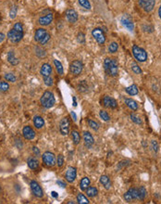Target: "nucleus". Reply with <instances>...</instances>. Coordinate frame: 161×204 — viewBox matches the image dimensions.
I'll use <instances>...</instances> for the list:
<instances>
[{
  "label": "nucleus",
  "instance_id": "obj_21",
  "mask_svg": "<svg viewBox=\"0 0 161 204\" xmlns=\"http://www.w3.org/2000/svg\"><path fill=\"white\" fill-rule=\"evenodd\" d=\"M99 182H100V184L103 185V186H104L106 190L110 189L112 184H111V181H110L109 177L107 176V175H101L100 178H99Z\"/></svg>",
  "mask_w": 161,
  "mask_h": 204
},
{
  "label": "nucleus",
  "instance_id": "obj_3",
  "mask_svg": "<svg viewBox=\"0 0 161 204\" xmlns=\"http://www.w3.org/2000/svg\"><path fill=\"white\" fill-rule=\"evenodd\" d=\"M132 54L137 61L144 62L147 61V58H148L147 52L143 47H140L137 45H134L132 46Z\"/></svg>",
  "mask_w": 161,
  "mask_h": 204
},
{
  "label": "nucleus",
  "instance_id": "obj_49",
  "mask_svg": "<svg viewBox=\"0 0 161 204\" xmlns=\"http://www.w3.org/2000/svg\"><path fill=\"white\" fill-rule=\"evenodd\" d=\"M57 184H58L59 186H60L61 187H63V188L67 186L66 183H65V182H63V181H61V180H58V181H57Z\"/></svg>",
  "mask_w": 161,
  "mask_h": 204
},
{
  "label": "nucleus",
  "instance_id": "obj_23",
  "mask_svg": "<svg viewBox=\"0 0 161 204\" xmlns=\"http://www.w3.org/2000/svg\"><path fill=\"white\" fill-rule=\"evenodd\" d=\"M27 164L30 169L32 170H37L39 168V161L34 157H30L27 160Z\"/></svg>",
  "mask_w": 161,
  "mask_h": 204
},
{
  "label": "nucleus",
  "instance_id": "obj_14",
  "mask_svg": "<svg viewBox=\"0 0 161 204\" xmlns=\"http://www.w3.org/2000/svg\"><path fill=\"white\" fill-rule=\"evenodd\" d=\"M22 135L26 140H33L35 138V132L30 125H25L22 129Z\"/></svg>",
  "mask_w": 161,
  "mask_h": 204
},
{
  "label": "nucleus",
  "instance_id": "obj_50",
  "mask_svg": "<svg viewBox=\"0 0 161 204\" xmlns=\"http://www.w3.org/2000/svg\"><path fill=\"white\" fill-rule=\"evenodd\" d=\"M6 39V34L3 33H0V44H1Z\"/></svg>",
  "mask_w": 161,
  "mask_h": 204
},
{
  "label": "nucleus",
  "instance_id": "obj_40",
  "mask_svg": "<svg viewBox=\"0 0 161 204\" xmlns=\"http://www.w3.org/2000/svg\"><path fill=\"white\" fill-rule=\"evenodd\" d=\"M118 48H119L118 43L112 42V43L109 45V51L110 53H116L117 51H118Z\"/></svg>",
  "mask_w": 161,
  "mask_h": 204
},
{
  "label": "nucleus",
  "instance_id": "obj_9",
  "mask_svg": "<svg viewBox=\"0 0 161 204\" xmlns=\"http://www.w3.org/2000/svg\"><path fill=\"white\" fill-rule=\"evenodd\" d=\"M92 35L93 37L95 39V41L99 44V45H104L105 42V33H103V31L100 28H95L92 31Z\"/></svg>",
  "mask_w": 161,
  "mask_h": 204
},
{
  "label": "nucleus",
  "instance_id": "obj_10",
  "mask_svg": "<svg viewBox=\"0 0 161 204\" xmlns=\"http://www.w3.org/2000/svg\"><path fill=\"white\" fill-rule=\"evenodd\" d=\"M138 198H139V190L136 187H131L124 194V199L127 202H131L133 199H138Z\"/></svg>",
  "mask_w": 161,
  "mask_h": 204
},
{
  "label": "nucleus",
  "instance_id": "obj_31",
  "mask_svg": "<svg viewBox=\"0 0 161 204\" xmlns=\"http://www.w3.org/2000/svg\"><path fill=\"white\" fill-rule=\"evenodd\" d=\"M54 65H55L56 69H57V72L59 73V74L60 75H63L64 73V69H63V66L61 64V62L58 60H54Z\"/></svg>",
  "mask_w": 161,
  "mask_h": 204
},
{
  "label": "nucleus",
  "instance_id": "obj_46",
  "mask_svg": "<svg viewBox=\"0 0 161 204\" xmlns=\"http://www.w3.org/2000/svg\"><path fill=\"white\" fill-rule=\"evenodd\" d=\"M151 148L153 151L157 152L158 151V143L156 140H152L151 141Z\"/></svg>",
  "mask_w": 161,
  "mask_h": 204
},
{
  "label": "nucleus",
  "instance_id": "obj_42",
  "mask_svg": "<svg viewBox=\"0 0 161 204\" xmlns=\"http://www.w3.org/2000/svg\"><path fill=\"white\" fill-rule=\"evenodd\" d=\"M44 83L45 85L47 86H52L54 84V80L52 78V76H48V77H44Z\"/></svg>",
  "mask_w": 161,
  "mask_h": 204
},
{
  "label": "nucleus",
  "instance_id": "obj_56",
  "mask_svg": "<svg viewBox=\"0 0 161 204\" xmlns=\"http://www.w3.org/2000/svg\"><path fill=\"white\" fill-rule=\"evenodd\" d=\"M143 146H144V147H146V146H147V145H146V144H145V143H144V142H143Z\"/></svg>",
  "mask_w": 161,
  "mask_h": 204
},
{
  "label": "nucleus",
  "instance_id": "obj_53",
  "mask_svg": "<svg viewBox=\"0 0 161 204\" xmlns=\"http://www.w3.org/2000/svg\"><path fill=\"white\" fill-rule=\"evenodd\" d=\"M73 105H74V107L77 106V102H76V97L75 96H73Z\"/></svg>",
  "mask_w": 161,
  "mask_h": 204
},
{
  "label": "nucleus",
  "instance_id": "obj_43",
  "mask_svg": "<svg viewBox=\"0 0 161 204\" xmlns=\"http://www.w3.org/2000/svg\"><path fill=\"white\" fill-rule=\"evenodd\" d=\"M17 10H18V9H17L16 6H13V7L11 8L10 11V19L13 20V19L16 18V16H17Z\"/></svg>",
  "mask_w": 161,
  "mask_h": 204
},
{
  "label": "nucleus",
  "instance_id": "obj_12",
  "mask_svg": "<svg viewBox=\"0 0 161 204\" xmlns=\"http://www.w3.org/2000/svg\"><path fill=\"white\" fill-rule=\"evenodd\" d=\"M139 4L145 12H150L154 10L155 1V0H139Z\"/></svg>",
  "mask_w": 161,
  "mask_h": 204
},
{
  "label": "nucleus",
  "instance_id": "obj_8",
  "mask_svg": "<svg viewBox=\"0 0 161 204\" xmlns=\"http://www.w3.org/2000/svg\"><path fill=\"white\" fill-rule=\"evenodd\" d=\"M30 187H31V190H32L33 194L36 198H43L44 197V191H43L41 186L36 181L32 180L30 182Z\"/></svg>",
  "mask_w": 161,
  "mask_h": 204
},
{
  "label": "nucleus",
  "instance_id": "obj_26",
  "mask_svg": "<svg viewBox=\"0 0 161 204\" xmlns=\"http://www.w3.org/2000/svg\"><path fill=\"white\" fill-rule=\"evenodd\" d=\"M90 184H91V180H90V178L87 177V176H85V177L82 178V180L80 181V185H79V186H80L81 190L85 191V190L90 186Z\"/></svg>",
  "mask_w": 161,
  "mask_h": 204
},
{
  "label": "nucleus",
  "instance_id": "obj_54",
  "mask_svg": "<svg viewBox=\"0 0 161 204\" xmlns=\"http://www.w3.org/2000/svg\"><path fill=\"white\" fill-rule=\"evenodd\" d=\"M158 16H159V18L161 19V6H160L159 9H158Z\"/></svg>",
  "mask_w": 161,
  "mask_h": 204
},
{
  "label": "nucleus",
  "instance_id": "obj_30",
  "mask_svg": "<svg viewBox=\"0 0 161 204\" xmlns=\"http://www.w3.org/2000/svg\"><path fill=\"white\" fill-rule=\"evenodd\" d=\"M76 198H77V203H79V204H89L90 203L88 198L82 193H79L77 195Z\"/></svg>",
  "mask_w": 161,
  "mask_h": 204
},
{
  "label": "nucleus",
  "instance_id": "obj_19",
  "mask_svg": "<svg viewBox=\"0 0 161 204\" xmlns=\"http://www.w3.org/2000/svg\"><path fill=\"white\" fill-rule=\"evenodd\" d=\"M52 72H53V69H52L51 65L48 64V63H44V64L42 65L41 69H40V73H41V75L43 76V78H44V77L51 76Z\"/></svg>",
  "mask_w": 161,
  "mask_h": 204
},
{
  "label": "nucleus",
  "instance_id": "obj_39",
  "mask_svg": "<svg viewBox=\"0 0 161 204\" xmlns=\"http://www.w3.org/2000/svg\"><path fill=\"white\" fill-rule=\"evenodd\" d=\"M79 1V4L82 7V8H84L85 10H91V4H90V1L89 0H78Z\"/></svg>",
  "mask_w": 161,
  "mask_h": 204
},
{
  "label": "nucleus",
  "instance_id": "obj_38",
  "mask_svg": "<svg viewBox=\"0 0 161 204\" xmlns=\"http://www.w3.org/2000/svg\"><path fill=\"white\" fill-rule=\"evenodd\" d=\"M130 118H131V120H132L134 124H143L142 119H141L138 115H136V114H134V113H132V114L130 115Z\"/></svg>",
  "mask_w": 161,
  "mask_h": 204
},
{
  "label": "nucleus",
  "instance_id": "obj_7",
  "mask_svg": "<svg viewBox=\"0 0 161 204\" xmlns=\"http://www.w3.org/2000/svg\"><path fill=\"white\" fill-rule=\"evenodd\" d=\"M70 126H71V123H70L69 117H64L63 119H61V121L59 123L60 134L62 135H68L70 133Z\"/></svg>",
  "mask_w": 161,
  "mask_h": 204
},
{
  "label": "nucleus",
  "instance_id": "obj_28",
  "mask_svg": "<svg viewBox=\"0 0 161 204\" xmlns=\"http://www.w3.org/2000/svg\"><path fill=\"white\" fill-rule=\"evenodd\" d=\"M85 193L86 195L89 197V198H94L97 196L98 194V189L94 186H89L86 190H85Z\"/></svg>",
  "mask_w": 161,
  "mask_h": 204
},
{
  "label": "nucleus",
  "instance_id": "obj_16",
  "mask_svg": "<svg viewBox=\"0 0 161 204\" xmlns=\"http://www.w3.org/2000/svg\"><path fill=\"white\" fill-rule=\"evenodd\" d=\"M121 24H122L127 30H129L130 32H132V31H133V29H134V23H133L132 20L129 16H126V15L122 16L121 19Z\"/></svg>",
  "mask_w": 161,
  "mask_h": 204
},
{
  "label": "nucleus",
  "instance_id": "obj_44",
  "mask_svg": "<svg viewBox=\"0 0 161 204\" xmlns=\"http://www.w3.org/2000/svg\"><path fill=\"white\" fill-rule=\"evenodd\" d=\"M77 41L80 44H85V35L82 33H79L77 34Z\"/></svg>",
  "mask_w": 161,
  "mask_h": 204
},
{
  "label": "nucleus",
  "instance_id": "obj_4",
  "mask_svg": "<svg viewBox=\"0 0 161 204\" xmlns=\"http://www.w3.org/2000/svg\"><path fill=\"white\" fill-rule=\"evenodd\" d=\"M42 160H43V163L46 167H54L57 164V159H56L55 154L50 151H45L44 153L42 156Z\"/></svg>",
  "mask_w": 161,
  "mask_h": 204
},
{
  "label": "nucleus",
  "instance_id": "obj_51",
  "mask_svg": "<svg viewBox=\"0 0 161 204\" xmlns=\"http://www.w3.org/2000/svg\"><path fill=\"white\" fill-rule=\"evenodd\" d=\"M71 117L73 118L74 122H76V121H77V116H76L75 112H71Z\"/></svg>",
  "mask_w": 161,
  "mask_h": 204
},
{
  "label": "nucleus",
  "instance_id": "obj_24",
  "mask_svg": "<svg viewBox=\"0 0 161 204\" xmlns=\"http://www.w3.org/2000/svg\"><path fill=\"white\" fill-rule=\"evenodd\" d=\"M7 60H8V61H9L12 66H16V65L19 64V60L16 58L14 51H10V52H8Z\"/></svg>",
  "mask_w": 161,
  "mask_h": 204
},
{
  "label": "nucleus",
  "instance_id": "obj_27",
  "mask_svg": "<svg viewBox=\"0 0 161 204\" xmlns=\"http://www.w3.org/2000/svg\"><path fill=\"white\" fill-rule=\"evenodd\" d=\"M125 91L127 94H129L130 96H136L139 93V89L138 86L136 84H132L128 87L125 88Z\"/></svg>",
  "mask_w": 161,
  "mask_h": 204
},
{
  "label": "nucleus",
  "instance_id": "obj_2",
  "mask_svg": "<svg viewBox=\"0 0 161 204\" xmlns=\"http://www.w3.org/2000/svg\"><path fill=\"white\" fill-rule=\"evenodd\" d=\"M41 105L45 109H51L56 103V98L54 96V94L50 91H45L42 95L40 98Z\"/></svg>",
  "mask_w": 161,
  "mask_h": 204
},
{
  "label": "nucleus",
  "instance_id": "obj_22",
  "mask_svg": "<svg viewBox=\"0 0 161 204\" xmlns=\"http://www.w3.org/2000/svg\"><path fill=\"white\" fill-rule=\"evenodd\" d=\"M33 125L36 129H41L44 126V120L43 119V117H41L39 115L34 116L33 119Z\"/></svg>",
  "mask_w": 161,
  "mask_h": 204
},
{
  "label": "nucleus",
  "instance_id": "obj_13",
  "mask_svg": "<svg viewBox=\"0 0 161 204\" xmlns=\"http://www.w3.org/2000/svg\"><path fill=\"white\" fill-rule=\"evenodd\" d=\"M77 177V169L73 166H69L66 174H65V178L69 183H73Z\"/></svg>",
  "mask_w": 161,
  "mask_h": 204
},
{
  "label": "nucleus",
  "instance_id": "obj_37",
  "mask_svg": "<svg viewBox=\"0 0 161 204\" xmlns=\"http://www.w3.org/2000/svg\"><path fill=\"white\" fill-rule=\"evenodd\" d=\"M138 190H139V198H138V199L144 200V199L145 198L146 195H147V191H146L145 187L141 186L140 188H138Z\"/></svg>",
  "mask_w": 161,
  "mask_h": 204
},
{
  "label": "nucleus",
  "instance_id": "obj_52",
  "mask_svg": "<svg viewBox=\"0 0 161 204\" xmlns=\"http://www.w3.org/2000/svg\"><path fill=\"white\" fill-rule=\"evenodd\" d=\"M51 195L53 196V198H57L59 197V194H58L56 191H52V192H51Z\"/></svg>",
  "mask_w": 161,
  "mask_h": 204
},
{
  "label": "nucleus",
  "instance_id": "obj_47",
  "mask_svg": "<svg viewBox=\"0 0 161 204\" xmlns=\"http://www.w3.org/2000/svg\"><path fill=\"white\" fill-rule=\"evenodd\" d=\"M50 38H51V35H50V33H48L43 39H42V41L40 42V45H45L46 43H48L49 42V40H50Z\"/></svg>",
  "mask_w": 161,
  "mask_h": 204
},
{
  "label": "nucleus",
  "instance_id": "obj_34",
  "mask_svg": "<svg viewBox=\"0 0 161 204\" xmlns=\"http://www.w3.org/2000/svg\"><path fill=\"white\" fill-rule=\"evenodd\" d=\"M9 89H10V84L8 82L0 81V92L5 93V92H8Z\"/></svg>",
  "mask_w": 161,
  "mask_h": 204
},
{
  "label": "nucleus",
  "instance_id": "obj_17",
  "mask_svg": "<svg viewBox=\"0 0 161 204\" xmlns=\"http://www.w3.org/2000/svg\"><path fill=\"white\" fill-rule=\"evenodd\" d=\"M53 22V14L52 13H47L44 16H42L38 19V23L41 26H48L52 23Z\"/></svg>",
  "mask_w": 161,
  "mask_h": 204
},
{
  "label": "nucleus",
  "instance_id": "obj_32",
  "mask_svg": "<svg viewBox=\"0 0 161 204\" xmlns=\"http://www.w3.org/2000/svg\"><path fill=\"white\" fill-rule=\"evenodd\" d=\"M87 123H88V125L91 129H93L94 131H98L99 129V124L98 123H96L95 121L94 120H91V119H88L87 120Z\"/></svg>",
  "mask_w": 161,
  "mask_h": 204
},
{
  "label": "nucleus",
  "instance_id": "obj_45",
  "mask_svg": "<svg viewBox=\"0 0 161 204\" xmlns=\"http://www.w3.org/2000/svg\"><path fill=\"white\" fill-rule=\"evenodd\" d=\"M63 164H64V157H63V155L59 154L58 159H57V165L59 167H62Z\"/></svg>",
  "mask_w": 161,
  "mask_h": 204
},
{
  "label": "nucleus",
  "instance_id": "obj_1",
  "mask_svg": "<svg viewBox=\"0 0 161 204\" xmlns=\"http://www.w3.org/2000/svg\"><path fill=\"white\" fill-rule=\"evenodd\" d=\"M104 68L109 76L116 77L119 73V64L115 59L106 58L104 61Z\"/></svg>",
  "mask_w": 161,
  "mask_h": 204
},
{
  "label": "nucleus",
  "instance_id": "obj_36",
  "mask_svg": "<svg viewBox=\"0 0 161 204\" xmlns=\"http://www.w3.org/2000/svg\"><path fill=\"white\" fill-rule=\"evenodd\" d=\"M4 77H5V79L7 80V82H10V83H15L16 80H17L16 76H15L12 73H5Z\"/></svg>",
  "mask_w": 161,
  "mask_h": 204
},
{
  "label": "nucleus",
  "instance_id": "obj_25",
  "mask_svg": "<svg viewBox=\"0 0 161 204\" xmlns=\"http://www.w3.org/2000/svg\"><path fill=\"white\" fill-rule=\"evenodd\" d=\"M124 101H125V104L128 106V108L131 109L132 111L136 112L138 110V104L135 100H133L132 98H125Z\"/></svg>",
  "mask_w": 161,
  "mask_h": 204
},
{
  "label": "nucleus",
  "instance_id": "obj_29",
  "mask_svg": "<svg viewBox=\"0 0 161 204\" xmlns=\"http://www.w3.org/2000/svg\"><path fill=\"white\" fill-rule=\"evenodd\" d=\"M71 138H72V141H73V144L74 145H78L81 141V135H80V133L76 130H72L71 131Z\"/></svg>",
  "mask_w": 161,
  "mask_h": 204
},
{
  "label": "nucleus",
  "instance_id": "obj_41",
  "mask_svg": "<svg viewBox=\"0 0 161 204\" xmlns=\"http://www.w3.org/2000/svg\"><path fill=\"white\" fill-rule=\"evenodd\" d=\"M132 72H133L134 73H136V74H141V73H142V69H141L140 66H139L137 63H135V62H132Z\"/></svg>",
  "mask_w": 161,
  "mask_h": 204
},
{
  "label": "nucleus",
  "instance_id": "obj_5",
  "mask_svg": "<svg viewBox=\"0 0 161 204\" xmlns=\"http://www.w3.org/2000/svg\"><path fill=\"white\" fill-rule=\"evenodd\" d=\"M7 37L9 38V40L13 43V44H17L19 42H21V40L23 37V31H18L16 29H11Z\"/></svg>",
  "mask_w": 161,
  "mask_h": 204
},
{
  "label": "nucleus",
  "instance_id": "obj_33",
  "mask_svg": "<svg viewBox=\"0 0 161 204\" xmlns=\"http://www.w3.org/2000/svg\"><path fill=\"white\" fill-rule=\"evenodd\" d=\"M77 88H78V91H79V92L84 93V92H86V91L88 90V85H87V84H86L85 81H82V82L78 84Z\"/></svg>",
  "mask_w": 161,
  "mask_h": 204
},
{
  "label": "nucleus",
  "instance_id": "obj_15",
  "mask_svg": "<svg viewBox=\"0 0 161 204\" xmlns=\"http://www.w3.org/2000/svg\"><path fill=\"white\" fill-rule=\"evenodd\" d=\"M83 144L86 148H91L94 144V139L92 134L88 131L83 132Z\"/></svg>",
  "mask_w": 161,
  "mask_h": 204
},
{
  "label": "nucleus",
  "instance_id": "obj_35",
  "mask_svg": "<svg viewBox=\"0 0 161 204\" xmlns=\"http://www.w3.org/2000/svg\"><path fill=\"white\" fill-rule=\"evenodd\" d=\"M99 116H100V118L103 120V121H105V122H109L110 121V116L109 115V113H107L105 111H100L99 112Z\"/></svg>",
  "mask_w": 161,
  "mask_h": 204
},
{
  "label": "nucleus",
  "instance_id": "obj_48",
  "mask_svg": "<svg viewBox=\"0 0 161 204\" xmlns=\"http://www.w3.org/2000/svg\"><path fill=\"white\" fill-rule=\"evenodd\" d=\"M33 154H34V155H36V156H39V155H40V150H39V148H38L37 147L33 146Z\"/></svg>",
  "mask_w": 161,
  "mask_h": 204
},
{
  "label": "nucleus",
  "instance_id": "obj_6",
  "mask_svg": "<svg viewBox=\"0 0 161 204\" xmlns=\"http://www.w3.org/2000/svg\"><path fill=\"white\" fill-rule=\"evenodd\" d=\"M83 70V64L81 61H73L70 65V71L73 75H79Z\"/></svg>",
  "mask_w": 161,
  "mask_h": 204
},
{
  "label": "nucleus",
  "instance_id": "obj_55",
  "mask_svg": "<svg viewBox=\"0 0 161 204\" xmlns=\"http://www.w3.org/2000/svg\"><path fill=\"white\" fill-rule=\"evenodd\" d=\"M67 203H69V204H74L75 202H74V201H69V202H67Z\"/></svg>",
  "mask_w": 161,
  "mask_h": 204
},
{
  "label": "nucleus",
  "instance_id": "obj_11",
  "mask_svg": "<svg viewBox=\"0 0 161 204\" xmlns=\"http://www.w3.org/2000/svg\"><path fill=\"white\" fill-rule=\"evenodd\" d=\"M102 105L105 108H109V109H116L118 107L117 101L109 96H105L103 97Z\"/></svg>",
  "mask_w": 161,
  "mask_h": 204
},
{
  "label": "nucleus",
  "instance_id": "obj_20",
  "mask_svg": "<svg viewBox=\"0 0 161 204\" xmlns=\"http://www.w3.org/2000/svg\"><path fill=\"white\" fill-rule=\"evenodd\" d=\"M48 33V32L44 28H38L34 33V40L38 43L42 41V39Z\"/></svg>",
  "mask_w": 161,
  "mask_h": 204
},
{
  "label": "nucleus",
  "instance_id": "obj_18",
  "mask_svg": "<svg viewBox=\"0 0 161 204\" xmlns=\"http://www.w3.org/2000/svg\"><path fill=\"white\" fill-rule=\"evenodd\" d=\"M66 19L71 23H75L78 21V13L74 10H66Z\"/></svg>",
  "mask_w": 161,
  "mask_h": 204
}]
</instances>
